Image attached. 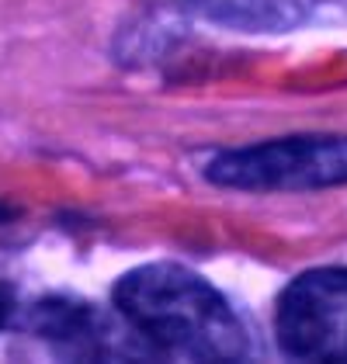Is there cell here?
Returning <instances> with one entry per match:
<instances>
[{"instance_id":"3957f363","label":"cell","mask_w":347,"mask_h":364,"mask_svg":"<svg viewBox=\"0 0 347 364\" xmlns=\"http://www.w3.org/2000/svg\"><path fill=\"white\" fill-rule=\"evenodd\" d=\"M274 336L295 361H347V267L306 271L282 291Z\"/></svg>"},{"instance_id":"8992f818","label":"cell","mask_w":347,"mask_h":364,"mask_svg":"<svg viewBox=\"0 0 347 364\" xmlns=\"http://www.w3.org/2000/svg\"><path fill=\"white\" fill-rule=\"evenodd\" d=\"M14 306H18L14 284L0 274V330H4V326H11V319H14Z\"/></svg>"},{"instance_id":"5b68a950","label":"cell","mask_w":347,"mask_h":364,"mask_svg":"<svg viewBox=\"0 0 347 364\" xmlns=\"http://www.w3.org/2000/svg\"><path fill=\"white\" fill-rule=\"evenodd\" d=\"M323 0H198L208 21L240 31H285L302 25Z\"/></svg>"},{"instance_id":"277c9868","label":"cell","mask_w":347,"mask_h":364,"mask_svg":"<svg viewBox=\"0 0 347 364\" xmlns=\"http://www.w3.org/2000/svg\"><path fill=\"white\" fill-rule=\"evenodd\" d=\"M28 330L38 340H46L53 350L70 354V358H105L115 354V330L108 319L87 302L73 299H46L31 309Z\"/></svg>"},{"instance_id":"6da1fadb","label":"cell","mask_w":347,"mask_h":364,"mask_svg":"<svg viewBox=\"0 0 347 364\" xmlns=\"http://www.w3.org/2000/svg\"><path fill=\"white\" fill-rule=\"evenodd\" d=\"M122 323L156 354L184 361H240L247 333L230 302L181 264H146L115 284Z\"/></svg>"},{"instance_id":"7a4b0ae2","label":"cell","mask_w":347,"mask_h":364,"mask_svg":"<svg viewBox=\"0 0 347 364\" xmlns=\"http://www.w3.org/2000/svg\"><path fill=\"white\" fill-rule=\"evenodd\" d=\"M205 177L236 191H319L347 184V136H285L219 153Z\"/></svg>"}]
</instances>
